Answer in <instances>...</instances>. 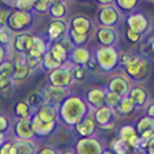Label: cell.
I'll list each match as a JSON object with an SVG mask.
<instances>
[{"instance_id":"obj_9","label":"cell","mask_w":154,"mask_h":154,"mask_svg":"<svg viewBox=\"0 0 154 154\" xmlns=\"http://www.w3.org/2000/svg\"><path fill=\"white\" fill-rule=\"evenodd\" d=\"M36 145L32 140H20L17 139L11 144V154H35Z\"/></svg>"},{"instance_id":"obj_44","label":"cell","mask_w":154,"mask_h":154,"mask_svg":"<svg viewBox=\"0 0 154 154\" xmlns=\"http://www.w3.org/2000/svg\"><path fill=\"white\" fill-rule=\"evenodd\" d=\"M35 154H60V153L52 146H43L39 150H36Z\"/></svg>"},{"instance_id":"obj_7","label":"cell","mask_w":154,"mask_h":154,"mask_svg":"<svg viewBox=\"0 0 154 154\" xmlns=\"http://www.w3.org/2000/svg\"><path fill=\"white\" fill-rule=\"evenodd\" d=\"M40 96L44 101V104H57L65 100L66 96V88L61 87H54V85H49L43 89V92L40 93Z\"/></svg>"},{"instance_id":"obj_12","label":"cell","mask_w":154,"mask_h":154,"mask_svg":"<svg viewBox=\"0 0 154 154\" xmlns=\"http://www.w3.org/2000/svg\"><path fill=\"white\" fill-rule=\"evenodd\" d=\"M14 132L20 140H32L34 139V132L31 130V125H30L29 119H20L14 127Z\"/></svg>"},{"instance_id":"obj_19","label":"cell","mask_w":154,"mask_h":154,"mask_svg":"<svg viewBox=\"0 0 154 154\" xmlns=\"http://www.w3.org/2000/svg\"><path fill=\"white\" fill-rule=\"evenodd\" d=\"M65 29H66V26H65V23H63L61 20L53 21V22L49 25V29H48L49 38L52 40H56L57 38H60L63 32H65Z\"/></svg>"},{"instance_id":"obj_22","label":"cell","mask_w":154,"mask_h":154,"mask_svg":"<svg viewBox=\"0 0 154 154\" xmlns=\"http://www.w3.org/2000/svg\"><path fill=\"white\" fill-rule=\"evenodd\" d=\"M49 53L53 56V58L58 61L60 63H63L67 60V51L61 45V43H57L52 47V49L49 51Z\"/></svg>"},{"instance_id":"obj_21","label":"cell","mask_w":154,"mask_h":154,"mask_svg":"<svg viewBox=\"0 0 154 154\" xmlns=\"http://www.w3.org/2000/svg\"><path fill=\"white\" fill-rule=\"evenodd\" d=\"M14 47L21 53H26L27 51H30L32 48V38L30 35H21L16 39Z\"/></svg>"},{"instance_id":"obj_1","label":"cell","mask_w":154,"mask_h":154,"mask_svg":"<svg viewBox=\"0 0 154 154\" xmlns=\"http://www.w3.org/2000/svg\"><path fill=\"white\" fill-rule=\"evenodd\" d=\"M87 115V105L80 97H69L63 100L60 117L66 125L75 126Z\"/></svg>"},{"instance_id":"obj_33","label":"cell","mask_w":154,"mask_h":154,"mask_svg":"<svg viewBox=\"0 0 154 154\" xmlns=\"http://www.w3.org/2000/svg\"><path fill=\"white\" fill-rule=\"evenodd\" d=\"M134 135H136V131H135V127H132V126H123L121 130H119V139L123 140V141H128V139L132 137Z\"/></svg>"},{"instance_id":"obj_31","label":"cell","mask_w":154,"mask_h":154,"mask_svg":"<svg viewBox=\"0 0 154 154\" xmlns=\"http://www.w3.org/2000/svg\"><path fill=\"white\" fill-rule=\"evenodd\" d=\"M101 21L104 23H114L115 21H117V13H115V11L112 9V8H106L101 12Z\"/></svg>"},{"instance_id":"obj_28","label":"cell","mask_w":154,"mask_h":154,"mask_svg":"<svg viewBox=\"0 0 154 154\" xmlns=\"http://www.w3.org/2000/svg\"><path fill=\"white\" fill-rule=\"evenodd\" d=\"M153 127H154V123H153V119L145 117L143 119H140V121L137 122V125H136V135H143L144 132L146 131H153Z\"/></svg>"},{"instance_id":"obj_34","label":"cell","mask_w":154,"mask_h":154,"mask_svg":"<svg viewBox=\"0 0 154 154\" xmlns=\"http://www.w3.org/2000/svg\"><path fill=\"white\" fill-rule=\"evenodd\" d=\"M98 38H100V42L104 43V44H110V43L114 42V32L109 29H102L98 32Z\"/></svg>"},{"instance_id":"obj_51","label":"cell","mask_w":154,"mask_h":154,"mask_svg":"<svg viewBox=\"0 0 154 154\" xmlns=\"http://www.w3.org/2000/svg\"><path fill=\"white\" fill-rule=\"evenodd\" d=\"M145 150H146V154H154V143L149 144L148 146L145 148Z\"/></svg>"},{"instance_id":"obj_37","label":"cell","mask_w":154,"mask_h":154,"mask_svg":"<svg viewBox=\"0 0 154 154\" xmlns=\"http://www.w3.org/2000/svg\"><path fill=\"white\" fill-rule=\"evenodd\" d=\"M49 3H51V0H34V8H35L36 11L44 12L48 9Z\"/></svg>"},{"instance_id":"obj_54","label":"cell","mask_w":154,"mask_h":154,"mask_svg":"<svg viewBox=\"0 0 154 154\" xmlns=\"http://www.w3.org/2000/svg\"><path fill=\"white\" fill-rule=\"evenodd\" d=\"M4 143H5V135L3 132H0V145H3Z\"/></svg>"},{"instance_id":"obj_59","label":"cell","mask_w":154,"mask_h":154,"mask_svg":"<svg viewBox=\"0 0 154 154\" xmlns=\"http://www.w3.org/2000/svg\"><path fill=\"white\" fill-rule=\"evenodd\" d=\"M137 154H143V153H137Z\"/></svg>"},{"instance_id":"obj_36","label":"cell","mask_w":154,"mask_h":154,"mask_svg":"<svg viewBox=\"0 0 154 154\" xmlns=\"http://www.w3.org/2000/svg\"><path fill=\"white\" fill-rule=\"evenodd\" d=\"M71 71V76L72 78H75V79H83L85 75H87V70H85V67L84 66H80V65H75L74 67H72V70Z\"/></svg>"},{"instance_id":"obj_45","label":"cell","mask_w":154,"mask_h":154,"mask_svg":"<svg viewBox=\"0 0 154 154\" xmlns=\"http://www.w3.org/2000/svg\"><path fill=\"white\" fill-rule=\"evenodd\" d=\"M127 38H128V40H131L132 43H136V42L140 40V34L135 32V31H132V30L128 29L127 30Z\"/></svg>"},{"instance_id":"obj_5","label":"cell","mask_w":154,"mask_h":154,"mask_svg":"<svg viewBox=\"0 0 154 154\" xmlns=\"http://www.w3.org/2000/svg\"><path fill=\"white\" fill-rule=\"evenodd\" d=\"M102 150L100 141L92 137L79 140L75 145V154H101Z\"/></svg>"},{"instance_id":"obj_2","label":"cell","mask_w":154,"mask_h":154,"mask_svg":"<svg viewBox=\"0 0 154 154\" xmlns=\"http://www.w3.org/2000/svg\"><path fill=\"white\" fill-rule=\"evenodd\" d=\"M125 67H126L127 74L130 75L131 78H135V79H143L149 72V65L144 58L132 57V60Z\"/></svg>"},{"instance_id":"obj_18","label":"cell","mask_w":154,"mask_h":154,"mask_svg":"<svg viewBox=\"0 0 154 154\" xmlns=\"http://www.w3.org/2000/svg\"><path fill=\"white\" fill-rule=\"evenodd\" d=\"M89 21L85 17H75L72 21V31L82 34V35H87V32L89 31Z\"/></svg>"},{"instance_id":"obj_39","label":"cell","mask_w":154,"mask_h":154,"mask_svg":"<svg viewBox=\"0 0 154 154\" xmlns=\"http://www.w3.org/2000/svg\"><path fill=\"white\" fill-rule=\"evenodd\" d=\"M127 144H128V146L130 148L135 149V150H139L140 149V136L139 135H134L132 137L128 139Z\"/></svg>"},{"instance_id":"obj_6","label":"cell","mask_w":154,"mask_h":154,"mask_svg":"<svg viewBox=\"0 0 154 154\" xmlns=\"http://www.w3.org/2000/svg\"><path fill=\"white\" fill-rule=\"evenodd\" d=\"M117 53L113 48H104L97 52V65L106 71L112 70L117 65Z\"/></svg>"},{"instance_id":"obj_27","label":"cell","mask_w":154,"mask_h":154,"mask_svg":"<svg viewBox=\"0 0 154 154\" xmlns=\"http://www.w3.org/2000/svg\"><path fill=\"white\" fill-rule=\"evenodd\" d=\"M72 58H74L76 65L83 66L89 61V52L85 48H76L72 52Z\"/></svg>"},{"instance_id":"obj_53","label":"cell","mask_w":154,"mask_h":154,"mask_svg":"<svg viewBox=\"0 0 154 154\" xmlns=\"http://www.w3.org/2000/svg\"><path fill=\"white\" fill-rule=\"evenodd\" d=\"M88 63V67H91V69H93L96 65H97V62H96V60H89V61L87 62Z\"/></svg>"},{"instance_id":"obj_32","label":"cell","mask_w":154,"mask_h":154,"mask_svg":"<svg viewBox=\"0 0 154 154\" xmlns=\"http://www.w3.org/2000/svg\"><path fill=\"white\" fill-rule=\"evenodd\" d=\"M42 61L44 62V67H45L47 70H54V69H57V67L61 66V63H60L58 61H56V60L53 58V56L49 52L45 53V56L43 57Z\"/></svg>"},{"instance_id":"obj_17","label":"cell","mask_w":154,"mask_h":154,"mask_svg":"<svg viewBox=\"0 0 154 154\" xmlns=\"http://www.w3.org/2000/svg\"><path fill=\"white\" fill-rule=\"evenodd\" d=\"M12 75H13V63L9 61H3L0 63V88L11 83Z\"/></svg>"},{"instance_id":"obj_48","label":"cell","mask_w":154,"mask_h":154,"mask_svg":"<svg viewBox=\"0 0 154 154\" xmlns=\"http://www.w3.org/2000/svg\"><path fill=\"white\" fill-rule=\"evenodd\" d=\"M0 42L2 43H8L9 42V34H8L4 29H0Z\"/></svg>"},{"instance_id":"obj_13","label":"cell","mask_w":154,"mask_h":154,"mask_svg":"<svg viewBox=\"0 0 154 154\" xmlns=\"http://www.w3.org/2000/svg\"><path fill=\"white\" fill-rule=\"evenodd\" d=\"M30 71H31V67L26 63L25 57L22 56L16 61V65H13V75L12 76L14 80H22L30 75Z\"/></svg>"},{"instance_id":"obj_4","label":"cell","mask_w":154,"mask_h":154,"mask_svg":"<svg viewBox=\"0 0 154 154\" xmlns=\"http://www.w3.org/2000/svg\"><path fill=\"white\" fill-rule=\"evenodd\" d=\"M30 125H31V130L34 132V136L44 137V136L51 135L56 130L57 122H43L35 114H32L31 119H30Z\"/></svg>"},{"instance_id":"obj_50","label":"cell","mask_w":154,"mask_h":154,"mask_svg":"<svg viewBox=\"0 0 154 154\" xmlns=\"http://www.w3.org/2000/svg\"><path fill=\"white\" fill-rule=\"evenodd\" d=\"M131 60H132V56H130V54H123V56L121 57V63L126 66L127 63L131 61Z\"/></svg>"},{"instance_id":"obj_20","label":"cell","mask_w":154,"mask_h":154,"mask_svg":"<svg viewBox=\"0 0 154 154\" xmlns=\"http://www.w3.org/2000/svg\"><path fill=\"white\" fill-rule=\"evenodd\" d=\"M29 18L30 17L27 14L22 13V12H17V13H14L11 17L9 25H11V27H13L14 30H22V27L29 22Z\"/></svg>"},{"instance_id":"obj_10","label":"cell","mask_w":154,"mask_h":154,"mask_svg":"<svg viewBox=\"0 0 154 154\" xmlns=\"http://www.w3.org/2000/svg\"><path fill=\"white\" fill-rule=\"evenodd\" d=\"M35 115L43 122H57V106L53 104H43L38 108Z\"/></svg>"},{"instance_id":"obj_40","label":"cell","mask_w":154,"mask_h":154,"mask_svg":"<svg viewBox=\"0 0 154 154\" xmlns=\"http://www.w3.org/2000/svg\"><path fill=\"white\" fill-rule=\"evenodd\" d=\"M63 13H65V8H63L62 3H60V4H53V7H52V14H53V16L61 17V16H63Z\"/></svg>"},{"instance_id":"obj_58","label":"cell","mask_w":154,"mask_h":154,"mask_svg":"<svg viewBox=\"0 0 154 154\" xmlns=\"http://www.w3.org/2000/svg\"><path fill=\"white\" fill-rule=\"evenodd\" d=\"M98 2H101V3H108V2H110V0H98Z\"/></svg>"},{"instance_id":"obj_3","label":"cell","mask_w":154,"mask_h":154,"mask_svg":"<svg viewBox=\"0 0 154 154\" xmlns=\"http://www.w3.org/2000/svg\"><path fill=\"white\" fill-rule=\"evenodd\" d=\"M71 71L67 67H57L49 72V82L51 85L54 87H61V88H66L71 84Z\"/></svg>"},{"instance_id":"obj_56","label":"cell","mask_w":154,"mask_h":154,"mask_svg":"<svg viewBox=\"0 0 154 154\" xmlns=\"http://www.w3.org/2000/svg\"><path fill=\"white\" fill-rule=\"evenodd\" d=\"M3 62V51H2V48H0V63Z\"/></svg>"},{"instance_id":"obj_25","label":"cell","mask_w":154,"mask_h":154,"mask_svg":"<svg viewBox=\"0 0 154 154\" xmlns=\"http://www.w3.org/2000/svg\"><path fill=\"white\" fill-rule=\"evenodd\" d=\"M128 25H130V30L135 32H139V31H143L146 27V21L143 16H135V17H131V20H128Z\"/></svg>"},{"instance_id":"obj_41","label":"cell","mask_w":154,"mask_h":154,"mask_svg":"<svg viewBox=\"0 0 154 154\" xmlns=\"http://www.w3.org/2000/svg\"><path fill=\"white\" fill-rule=\"evenodd\" d=\"M70 35H71L72 40H74L76 44H82V43H84L85 42V38H87V35H82V34H78V32L72 31V30H71Z\"/></svg>"},{"instance_id":"obj_38","label":"cell","mask_w":154,"mask_h":154,"mask_svg":"<svg viewBox=\"0 0 154 154\" xmlns=\"http://www.w3.org/2000/svg\"><path fill=\"white\" fill-rule=\"evenodd\" d=\"M17 5L21 11H30L31 8H34V0H18Z\"/></svg>"},{"instance_id":"obj_49","label":"cell","mask_w":154,"mask_h":154,"mask_svg":"<svg viewBox=\"0 0 154 154\" xmlns=\"http://www.w3.org/2000/svg\"><path fill=\"white\" fill-rule=\"evenodd\" d=\"M8 20V12L7 11H0V25H4Z\"/></svg>"},{"instance_id":"obj_26","label":"cell","mask_w":154,"mask_h":154,"mask_svg":"<svg viewBox=\"0 0 154 154\" xmlns=\"http://www.w3.org/2000/svg\"><path fill=\"white\" fill-rule=\"evenodd\" d=\"M136 108V106L134 105V102H132V100L128 96H125L121 98V101H119V105L117 106V110L121 114H131L132 112H134V109Z\"/></svg>"},{"instance_id":"obj_47","label":"cell","mask_w":154,"mask_h":154,"mask_svg":"<svg viewBox=\"0 0 154 154\" xmlns=\"http://www.w3.org/2000/svg\"><path fill=\"white\" fill-rule=\"evenodd\" d=\"M11 144L12 141H5L3 145H0V154H11Z\"/></svg>"},{"instance_id":"obj_8","label":"cell","mask_w":154,"mask_h":154,"mask_svg":"<svg viewBox=\"0 0 154 154\" xmlns=\"http://www.w3.org/2000/svg\"><path fill=\"white\" fill-rule=\"evenodd\" d=\"M75 127V131L79 136H82L83 139H87V137H91V136L96 132V128L97 125L95 122V119L89 115H85V117L80 121L79 123H76L74 126Z\"/></svg>"},{"instance_id":"obj_15","label":"cell","mask_w":154,"mask_h":154,"mask_svg":"<svg viewBox=\"0 0 154 154\" xmlns=\"http://www.w3.org/2000/svg\"><path fill=\"white\" fill-rule=\"evenodd\" d=\"M87 101L92 108H101L104 106V101H105V92L101 88H93L88 92L87 95Z\"/></svg>"},{"instance_id":"obj_30","label":"cell","mask_w":154,"mask_h":154,"mask_svg":"<svg viewBox=\"0 0 154 154\" xmlns=\"http://www.w3.org/2000/svg\"><path fill=\"white\" fill-rule=\"evenodd\" d=\"M122 97H119L118 95H115L113 92H108L105 93V101H104V105L108 106L110 109H117V106L119 105V101H121Z\"/></svg>"},{"instance_id":"obj_35","label":"cell","mask_w":154,"mask_h":154,"mask_svg":"<svg viewBox=\"0 0 154 154\" xmlns=\"http://www.w3.org/2000/svg\"><path fill=\"white\" fill-rule=\"evenodd\" d=\"M26 102H27V105L30 106V108H31V106H34V108H39L40 105L44 104V101H43L40 93H36V92L31 93V95L29 96V98H27Z\"/></svg>"},{"instance_id":"obj_55","label":"cell","mask_w":154,"mask_h":154,"mask_svg":"<svg viewBox=\"0 0 154 154\" xmlns=\"http://www.w3.org/2000/svg\"><path fill=\"white\" fill-rule=\"evenodd\" d=\"M101 154H114V153H113L112 150H110V149H104Z\"/></svg>"},{"instance_id":"obj_43","label":"cell","mask_w":154,"mask_h":154,"mask_svg":"<svg viewBox=\"0 0 154 154\" xmlns=\"http://www.w3.org/2000/svg\"><path fill=\"white\" fill-rule=\"evenodd\" d=\"M118 4H121L123 9H132V7L136 4V0H118Z\"/></svg>"},{"instance_id":"obj_46","label":"cell","mask_w":154,"mask_h":154,"mask_svg":"<svg viewBox=\"0 0 154 154\" xmlns=\"http://www.w3.org/2000/svg\"><path fill=\"white\" fill-rule=\"evenodd\" d=\"M8 127H9V121H8V118H5L4 115H0V132L7 131Z\"/></svg>"},{"instance_id":"obj_29","label":"cell","mask_w":154,"mask_h":154,"mask_svg":"<svg viewBox=\"0 0 154 154\" xmlns=\"http://www.w3.org/2000/svg\"><path fill=\"white\" fill-rule=\"evenodd\" d=\"M114 154H127L130 150V146H128L127 141H123L121 139L113 141L112 144V149H110Z\"/></svg>"},{"instance_id":"obj_57","label":"cell","mask_w":154,"mask_h":154,"mask_svg":"<svg viewBox=\"0 0 154 154\" xmlns=\"http://www.w3.org/2000/svg\"><path fill=\"white\" fill-rule=\"evenodd\" d=\"M61 154H75V152H71V150H67V152H63Z\"/></svg>"},{"instance_id":"obj_16","label":"cell","mask_w":154,"mask_h":154,"mask_svg":"<svg viewBox=\"0 0 154 154\" xmlns=\"http://www.w3.org/2000/svg\"><path fill=\"white\" fill-rule=\"evenodd\" d=\"M127 96L132 100L135 106H143V105H145V102L148 100V93L144 87H135V88L130 89Z\"/></svg>"},{"instance_id":"obj_11","label":"cell","mask_w":154,"mask_h":154,"mask_svg":"<svg viewBox=\"0 0 154 154\" xmlns=\"http://www.w3.org/2000/svg\"><path fill=\"white\" fill-rule=\"evenodd\" d=\"M109 89H110L109 92H113L119 97H125L130 92V83L123 76H115L109 83Z\"/></svg>"},{"instance_id":"obj_52","label":"cell","mask_w":154,"mask_h":154,"mask_svg":"<svg viewBox=\"0 0 154 154\" xmlns=\"http://www.w3.org/2000/svg\"><path fill=\"white\" fill-rule=\"evenodd\" d=\"M153 109H154V105L150 104V106L148 108V118H150V119H153Z\"/></svg>"},{"instance_id":"obj_23","label":"cell","mask_w":154,"mask_h":154,"mask_svg":"<svg viewBox=\"0 0 154 154\" xmlns=\"http://www.w3.org/2000/svg\"><path fill=\"white\" fill-rule=\"evenodd\" d=\"M23 57H25V61H26L27 65L30 67H34L43 60V53L38 52L35 49H30L26 53H23Z\"/></svg>"},{"instance_id":"obj_42","label":"cell","mask_w":154,"mask_h":154,"mask_svg":"<svg viewBox=\"0 0 154 154\" xmlns=\"http://www.w3.org/2000/svg\"><path fill=\"white\" fill-rule=\"evenodd\" d=\"M11 95H12V83L7 84L5 87H3V88H0V97L8 98Z\"/></svg>"},{"instance_id":"obj_14","label":"cell","mask_w":154,"mask_h":154,"mask_svg":"<svg viewBox=\"0 0 154 154\" xmlns=\"http://www.w3.org/2000/svg\"><path fill=\"white\" fill-rule=\"evenodd\" d=\"M113 117V110L108 108V106H101V108H97L93 113V119H95L96 125L98 126H105L109 125L110 121H112Z\"/></svg>"},{"instance_id":"obj_24","label":"cell","mask_w":154,"mask_h":154,"mask_svg":"<svg viewBox=\"0 0 154 154\" xmlns=\"http://www.w3.org/2000/svg\"><path fill=\"white\" fill-rule=\"evenodd\" d=\"M14 113L20 119H29L31 115V108L27 105L26 101H20L14 106Z\"/></svg>"}]
</instances>
